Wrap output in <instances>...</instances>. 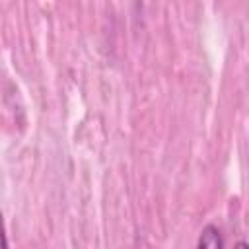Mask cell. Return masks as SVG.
I'll return each instance as SVG.
<instances>
[{
  "mask_svg": "<svg viewBox=\"0 0 249 249\" xmlns=\"http://www.w3.org/2000/svg\"><path fill=\"white\" fill-rule=\"evenodd\" d=\"M196 249H224V235L216 224H206L198 237H196Z\"/></svg>",
  "mask_w": 249,
  "mask_h": 249,
  "instance_id": "obj_1",
  "label": "cell"
},
{
  "mask_svg": "<svg viewBox=\"0 0 249 249\" xmlns=\"http://www.w3.org/2000/svg\"><path fill=\"white\" fill-rule=\"evenodd\" d=\"M0 249H10L8 233H6V222H4V214H2V210H0Z\"/></svg>",
  "mask_w": 249,
  "mask_h": 249,
  "instance_id": "obj_2",
  "label": "cell"
},
{
  "mask_svg": "<svg viewBox=\"0 0 249 249\" xmlns=\"http://www.w3.org/2000/svg\"><path fill=\"white\" fill-rule=\"evenodd\" d=\"M233 249H249V243H247L245 239H239V241L233 245Z\"/></svg>",
  "mask_w": 249,
  "mask_h": 249,
  "instance_id": "obj_3",
  "label": "cell"
}]
</instances>
